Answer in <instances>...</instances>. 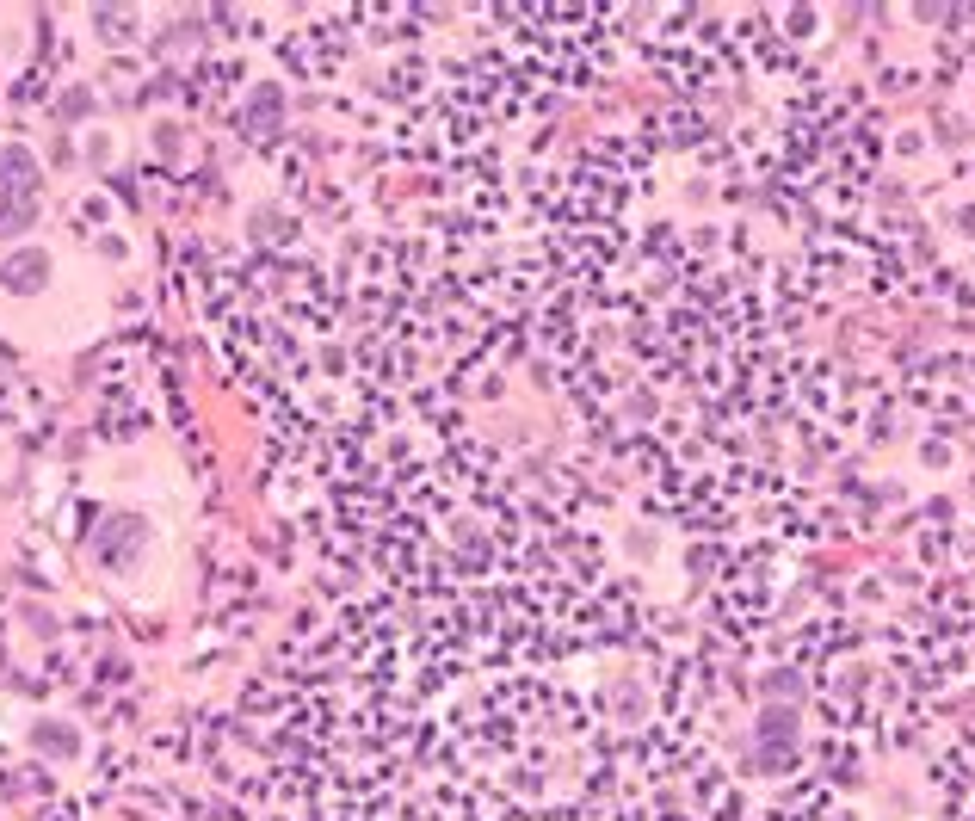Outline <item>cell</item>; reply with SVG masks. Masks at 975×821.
Wrapping results in <instances>:
<instances>
[{"label":"cell","mask_w":975,"mask_h":821,"mask_svg":"<svg viewBox=\"0 0 975 821\" xmlns=\"http://www.w3.org/2000/svg\"><path fill=\"white\" fill-rule=\"evenodd\" d=\"M13 284H19V291H25V284H38V260H13V272H7Z\"/></svg>","instance_id":"6da1fadb"}]
</instances>
